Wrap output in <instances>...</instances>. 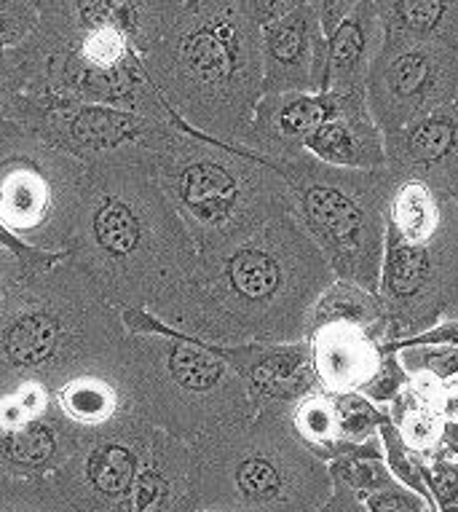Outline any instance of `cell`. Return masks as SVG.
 I'll return each mask as SVG.
<instances>
[{"label":"cell","mask_w":458,"mask_h":512,"mask_svg":"<svg viewBox=\"0 0 458 512\" xmlns=\"http://www.w3.org/2000/svg\"><path fill=\"white\" fill-rule=\"evenodd\" d=\"M437 411H440L442 427H445V448L458 454V378L440 384Z\"/></svg>","instance_id":"74e56055"},{"label":"cell","mask_w":458,"mask_h":512,"mask_svg":"<svg viewBox=\"0 0 458 512\" xmlns=\"http://www.w3.org/2000/svg\"><path fill=\"white\" fill-rule=\"evenodd\" d=\"M153 429L129 413L81 437L78 448L49 478L78 512H121Z\"/></svg>","instance_id":"4fadbf2b"},{"label":"cell","mask_w":458,"mask_h":512,"mask_svg":"<svg viewBox=\"0 0 458 512\" xmlns=\"http://www.w3.org/2000/svg\"><path fill=\"white\" fill-rule=\"evenodd\" d=\"M0 512H78L51 478L0 475Z\"/></svg>","instance_id":"f1b7e54d"},{"label":"cell","mask_w":458,"mask_h":512,"mask_svg":"<svg viewBox=\"0 0 458 512\" xmlns=\"http://www.w3.org/2000/svg\"><path fill=\"white\" fill-rule=\"evenodd\" d=\"M314 159L346 169L386 167L384 132L370 116L367 97L351 100L346 108L322 121L306 143Z\"/></svg>","instance_id":"7402d4cb"},{"label":"cell","mask_w":458,"mask_h":512,"mask_svg":"<svg viewBox=\"0 0 458 512\" xmlns=\"http://www.w3.org/2000/svg\"><path fill=\"white\" fill-rule=\"evenodd\" d=\"M378 298L386 311V344H397L458 319V207L426 239L386 226Z\"/></svg>","instance_id":"30bf717a"},{"label":"cell","mask_w":458,"mask_h":512,"mask_svg":"<svg viewBox=\"0 0 458 512\" xmlns=\"http://www.w3.org/2000/svg\"><path fill=\"white\" fill-rule=\"evenodd\" d=\"M142 68L177 126L242 145L263 97V62L260 27L234 0L185 3L169 33L142 57Z\"/></svg>","instance_id":"3957f363"},{"label":"cell","mask_w":458,"mask_h":512,"mask_svg":"<svg viewBox=\"0 0 458 512\" xmlns=\"http://www.w3.org/2000/svg\"><path fill=\"white\" fill-rule=\"evenodd\" d=\"M290 424L295 435L325 462L365 451L367 445L375 440V437H370L367 443H343L341 435H338L333 392H327V389H314L306 397H300L298 403L290 408Z\"/></svg>","instance_id":"83f0119b"},{"label":"cell","mask_w":458,"mask_h":512,"mask_svg":"<svg viewBox=\"0 0 458 512\" xmlns=\"http://www.w3.org/2000/svg\"><path fill=\"white\" fill-rule=\"evenodd\" d=\"M397 357L410 376H429L440 384L458 378V346H400Z\"/></svg>","instance_id":"4dcf8cb0"},{"label":"cell","mask_w":458,"mask_h":512,"mask_svg":"<svg viewBox=\"0 0 458 512\" xmlns=\"http://www.w3.org/2000/svg\"><path fill=\"white\" fill-rule=\"evenodd\" d=\"M126 336L116 311L67 255L27 274L0 314V395L38 384L54 389Z\"/></svg>","instance_id":"277c9868"},{"label":"cell","mask_w":458,"mask_h":512,"mask_svg":"<svg viewBox=\"0 0 458 512\" xmlns=\"http://www.w3.org/2000/svg\"><path fill=\"white\" fill-rule=\"evenodd\" d=\"M381 22L373 0H362L333 33L327 35V89L335 94L365 92L367 73L381 49Z\"/></svg>","instance_id":"cb8c5ba5"},{"label":"cell","mask_w":458,"mask_h":512,"mask_svg":"<svg viewBox=\"0 0 458 512\" xmlns=\"http://www.w3.org/2000/svg\"><path fill=\"white\" fill-rule=\"evenodd\" d=\"M38 19L73 27H116L145 57L169 33L185 0H33Z\"/></svg>","instance_id":"ac0fdd59"},{"label":"cell","mask_w":458,"mask_h":512,"mask_svg":"<svg viewBox=\"0 0 458 512\" xmlns=\"http://www.w3.org/2000/svg\"><path fill=\"white\" fill-rule=\"evenodd\" d=\"M453 202H456V207H458V188H456V191H453Z\"/></svg>","instance_id":"60d3db41"},{"label":"cell","mask_w":458,"mask_h":512,"mask_svg":"<svg viewBox=\"0 0 458 512\" xmlns=\"http://www.w3.org/2000/svg\"><path fill=\"white\" fill-rule=\"evenodd\" d=\"M370 116L384 137L458 97V49L445 43H381L365 81Z\"/></svg>","instance_id":"8fae6325"},{"label":"cell","mask_w":458,"mask_h":512,"mask_svg":"<svg viewBox=\"0 0 458 512\" xmlns=\"http://www.w3.org/2000/svg\"><path fill=\"white\" fill-rule=\"evenodd\" d=\"M86 164L33 126L0 124V223L35 250L67 252L84 204Z\"/></svg>","instance_id":"9c48e42d"},{"label":"cell","mask_w":458,"mask_h":512,"mask_svg":"<svg viewBox=\"0 0 458 512\" xmlns=\"http://www.w3.org/2000/svg\"><path fill=\"white\" fill-rule=\"evenodd\" d=\"M81 443V432L51 405L38 419L0 432V475L49 478Z\"/></svg>","instance_id":"44dd1931"},{"label":"cell","mask_w":458,"mask_h":512,"mask_svg":"<svg viewBox=\"0 0 458 512\" xmlns=\"http://www.w3.org/2000/svg\"><path fill=\"white\" fill-rule=\"evenodd\" d=\"M121 322L132 411L150 427L199 443L255 413L242 376L209 344L169 328L148 309L121 311Z\"/></svg>","instance_id":"5b68a950"},{"label":"cell","mask_w":458,"mask_h":512,"mask_svg":"<svg viewBox=\"0 0 458 512\" xmlns=\"http://www.w3.org/2000/svg\"><path fill=\"white\" fill-rule=\"evenodd\" d=\"M236 9L242 11L244 17L250 19L255 27H266L276 19L287 17L290 11L300 9L309 0H234Z\"/></svg>","instance_id":"d590c367"},{"label":"cell","mask_w":458,"mask_h":512,"mask_svg":"<svg viewBox=\"0 0 458 512\" xmlns=\"http://www.w3.org/2000/svg\"><path fill=\"white\" fill-rule=\"evenodd\" d=\"M384 145L394 185L418 180L453 194L458 188V97L384 137Z\"/></svg>","instance_id":"9a60e30c"},{"label":"cell","mask_w":458,"mask_h":512,"mask_svg":"<svg viewBox=\"0 0 458 512\" xmlns=\"http://www.w3.org/2000/svg\"><path fill=\"white\" fill-rule=\"evenodd\" d=\"M209 344V341H204ZM242 376L255 411L279 405L292 408L300 397L322 389L311 362L309 341L292 344H209Z\"/></svg>","instance_id":"2e32d148"},{"label":"cell","mask_w":458,"mask_h":512,"mask_svg":"<svg viewBox=\"0 0 458 512\" xmlns=\"http://www.w3.org/2000/svg\"><path fill=\"white\" fill-rule=\"evenodd\" d=\"M191 448L199 510L314 512L330 494V467L295 435L290 408H260Z\"/></svg>","instance_id":"52a82bcc"},{"label":"cell","mask_w":458,"mask_h":512,"mask_svg":"<svg viewBox=\"0 0 458 512\" xmlns=\"http://www.w3.org/2000/svg\"><path fill=\"white\" fill-rule=\"evenodd\" d=\"M381 43H445L458 49V0H373Z\"/></svg>","instance_id":"484cf974"},{"label":"cell","mask_w":458,"mask_h":512,"mask_svg":"<svg viewBox=\"0 0 458 512\" xmlns=\"http://www.w3.org/2000/svg\"><path fill=\"white\" fill-rule=\"evenodd\" d=\"M424 480L432 494L434 510L458 512V454L450 448H442L424 462Z\"/></svg>","instance_id":"1f68e13d"},{"label":"cell","mask_w":458,"mask_h":512,"mask_svg":"<svg viewBox=\"0 0 458 512\" xmlns=\"http://www.w3.org/2000/svg\"><path fill=\"white\" fill-rule=\"evenodd\" d=\"M410 384V373L402 368L397 352H384L381 365L373 373V378L362 387V395L373 400L375 405H392L402 389Z\"/></svg>","instance_id":"836d02e7"},{"label":"cell","mask_w":458,"mask_h":512,"mask_svg":"<svg viewBox=\"0 0 458 512\" xmlns=\"http://www.w3.org/2000/svg\"><path fill=\"white\" fill-rule=\"evenodd\" d=\"M0 244L6 247V250H11L14 255H17L19 261L25 263V266H30V269H43V266H49V263L59 261L65 252H46V250H35V247H30V244H25L22 239H17V236L11 234L9 228L0 223Z\"/></svg>","instance_id":"f35d334b"},{"label":"cell","mask_w":458,"mask_h":512,"mask_svg":"<svg viewBox=\"0 0 458 512\" xmlns=\"http://www.w3.org/2000/svg\"><path fill=\"white\" fill-rule=\"evenodd\" d=\"M30 271L35 269L25 266L14 252L6 250V247L0 244V314H3L6 306L14 301V295L19 293V287L25 285V279Z\"/></svg>","instance_id":"8d00e7d4"},{"label":"cell","mask_w":458,"mask_h":512,"mask_svg":"<svg viewBox=\"0 0 458 512\" xmlns=\"http://www.w3.org/2000/svg\"><path fill=\"white\" fill-rule=\"evenodd\" d=\"M196 512H207V510H196Z\"/></svg>","instance_id":"7bdbcfd3"},{"label":"cell","mask_w":458,"mask_h":512,"mask_svg":"<svg viewBox=\"0 0 458 512\" xmlns=\"http://www.w3.org/2000/svg\"><path fill=\"white\" fill-rule=\"evenodd\" d=\"M335 279L295 210L244 242L199 255L191 274L150 314L209 344L306 341L309 314Z\"/></svg>","instance_id":"6da1fadb"},{"label":"cell","mask_w":458,"mask_h":512,"mask_svg":"<svg viewBox=\"0 0 458 512\" xmlns=\"http://www.w3.org/2000/svg\"><path fill=\"white\" fill-rule=\"evenodd\" d=\"M306 341L311 346V362L319 384L333 395L362 392L384 357V349L370 333L349 325L319 328L309 333Z\"/></svg>","instance_id":"603a6c76"},{"label":"cell","mask_w":458,"mask_h":512,"mask_svg":"<svg viewBox=\"0 0 458 512\" xmlns=\"http://www.w3.org/2000/svg\"><path fill=\"white\" fill-rule=\"evenodd\" d=\"M153 169L199 255L244 242L292 210L284 177L260 153L191 126H177Z\"/></svg>","instance_id":"8992f818"},{"label":"cell","mask_w":458,"mask_h":512,"mask_svg":"<svg viewBox=\"0 0 458 512\" xmlns=\"http://www.w3.org/2000/svg\"><path fill=\"white\" fill-rule=\"evenodd\" d=\"M330 325H349L370 333V336L384 346L386 341V311L378 293L365 290V287L354 285V282H343L333 279L325 287V293L319 295L314 309L309 314V333L319 328H330ZM306 333V338H309Z\"/></svg>","instance_id":"4316f807"},{"label":"cell","mask_w":458,"mask_h":512,"mask_svg":"<svg viewBox=\"0 0 458 512\" xmlns=\"http://www.w3.org/2000/svg\"><path fill=\"white\" fill-rule=\"evenodd\" d=\"M196 459L191 443L153 429L121 512H196Z\"/></svg>","instance_id":"d6986e66"},{"label":"cell","mask_w":458,"mask_h":512,"mask_svg":"<svg viewBox=\"0 0 458 512\" xmlns=\"http://www.w3.org/2000/svg\"><path fill=\"white\" fill-rule=\"evenodd\" d=\"M185 3H188V6H191V3H196V0H185Z\"/></svg>","instance_id":"b9f144b4"},{"label":"cell","mask_w":458,"mask_h":512,"mask_svg":"<svg viewBox=\"0 0 458 512\" xmlns=\"http://www.w3.org/2000/svg\"><path fill=\"white\" fill-rule=\"evenodd\" d=\"M65 255L116 311H150L199 261L150 161L86 167L84 204Z\"/></svg>","instance_id":"7a4b0ae2"},{"label":"cell","mask_w":458,"mask_h":512,"mask_svg":"<svg viewBox=\"0 0 458 512\" xmlns=\"http://www.w3.org/2000/svg\"><path fill=\"white\" fill-rule=\"evenodd\" d=\"M38 27V9L33 0H0V49L25 43Z\"/></svg>","instance_id":"d6a6232c"},{"label":"cell","mask_w":458,"mask_h":512,"mask_svg":"<svg viewBox=\"0 0 458 512\" xmlns=\"http://www.w3.org/2000/svg\"><path fill=\"white\" fill-rule=\"evenodd\" d=\"M263 94L325 92L327 38L311 3L260 27Z\"/></svg>","instance_id":"5bb4252c"},{"label":"cell","mask_w":458,"mask_h":512,"mask_svg":"<svg viewBox=\"0 0 458 512\" xmlns=\"http://www.w3.org/2000/svg\"><path fill=\"white\" fill-rule=\"evenodd\" d=\"M357 97H365V92L263 94L244 132L242 145L260 153L266 161L295 159L300 153H306V143L314 135V129Z\"/></svg>","instance_id":"e0dca14e"},{"label":"cell","mask_w":458,"mask_h":512,"mask_svg":"<svg viewBox=\"0 0 458 512\" xmlns=\"http://www.w3.org/2000/svg\"><path fill=\"white\" fill-rule=\"evenodd\" d=\"M333 400L343 443H367L370 437H378L381 424L392 419L384 405H375L362 392H341L333 395Z\"/></svg>","instance_id":"f546056e"},{"label":"cell","mask_w":458,"mask_h":512,"mask_svg":"<svg viewBox=\"0 0 458 512\" xmlns=\"http://www.w3.org/2000/svg\"><path fill=\"white\" fill-rule=\"evenodd\" d=\"M268 164L284 177L295 218L317 242L335 279L375 293L394 194L389 169L333 167L311 153Z\"/></svg>","instance_id":"ba28073f"},{"label":"cell","mask_w":458,"mask_h":512,"mask_svg":"<svg viewBox=\"0 0 458 512\" xmlns=\"http://www.w3.org/2000/svg\"><path fill=\"white\" fill-rule=\"evenodd\" d=\"M314 11H317L319 17V27H322V33L325 38L333 33L335 27L341 25L343 19L349 17L351 11L357 9L362 0H309Z\"/></svg>","instance_id":"ab89813d"},{"label":"cell","mask_w":458,"mask_h":512,"mask_svg":"<svg viewBox=\"0 0 458 512\" xmlns=\"http://www.w3.org/2000/svg\"><path fill=\"white\" fill-rule=\"evenodd\" d=\"M35 132L65 153L92 167L105 161H156L175 135V124L113 105H49L35 118Z\"/></svg>","instance_id":"7c38bea8"},{"label":"cell","mask_w":458,"mask_h":512,"mask_svg":"<svg viewBox=\"0 0 458 512\" xmlns=\"http://www.w3.org/2000/svg\"><path fill=\"white\" fill-rule=\"evenodd\" d=\"M54 408L73 424L81 437L124 419L132 411L121 346L108 357L89 362L54 389Z\"/></svg>","instance_id":"ffe728a7"},{"label":"cell","mask_w":458,"mask_h":512,"mask_svg":"<svg viewBox=\"0 0 458 512\" xmlns=\"http://www.w3.org/2000/svg\"><path fill=\"white\" fill-rule=\"evenodd\" d=\"M362 504L367 507V512H434V504H429L424 496H418L402 483L375 491Z\"/></svg>","instance_id":"e575fe53"},{"label":"cell","mask_w":458,"mask_h":512,"mask_svg":"<svg viewBox=\"0 0 458 512\" xmlns=\"http://www.w3.org/2000/svg\"><path fill=\"white\" fill-rule=\"evenodd\" d=\"M49 105L46 59L35 35L14 49H0V124H33Z\"/></svg>","instance_id":"d4e9b609"}]
</instances>
